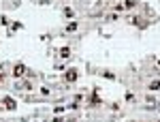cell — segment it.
<instances>
[{
    "mask_svg": "<svg viewBox=\"0 0 160 122\" xmlns=\"http://www.w3.org/2000/svg\"><path fill=\"white\" fill-rule=\"evenodd\" d=\"M66 30H68V32H75V30H77V24H68Z\"/></svg>",
    "mask_w": 160,
    "mask_h": 122,
    "instance_id": "obj_4",
    "label": "cell"
},
{
    "mask_svg": "<svg viewBox=\"0 0 160 122\" xmlns=\"http://www.w3.org/2000/svg\"><path fill=\"white\" fill-rule=\"evenodd\" d=\"M4 103H7V107L15 109V101H13V99H4Z\"/></svg>",
    "mask_w": 160,
    "mask_h": 122,
    "instance_id": "obj_3",
    "label": "cell"
},
{
    "mask_svg": "<svg viewBox=\"0 0 160 122\" xmlns=\"http://www.w3.org/2000/svg\"><path fill=\"white\" fill-rule=\"evenodd\" d=\"M150 88H152V90H158V88H160V82H152Z\"/></svg>",
    "mask_w": 160,
    "mask_h": 122,
    "instance_id": "obj_5",
    "label": "cell"
},
{
    "mask_svg": "<svg viewBox=\"0 0 160 122\" xmlns=\"http://www.w3.org/2000/svg\"><path fill=\"white\" fill-rule=\"evenodd\" d=\"M26 73V67L24 64H17V67H15V77H19V75H24Z\"/></svg>",
    "mask_w": 160,
    "mask_h": 122,
    "instance_id": "obj_2",
    "label": "cell"
},
{
    "mask_svg": "<svg viewBox=\"0 0 160 122\" xmlns=\"http://www.w3.org/2000/svg\"><path fill=\"white\" fill-rule=\"evenodd\" d=\"M64 77H66V82H75V79H77V71H75V69L66 71V75H64Z\"/></svg>",
    "mask_w": 160,
    "mask_h": 122,
    "instance_id": "obj_1",
    "label": "cell"
},
{
    "mask_svg": "<svg viewBox=\"0 0 160 122\" xmlns=\"http://www.w3.org/2000/svg\"><path fill=\"white\" fill-rule=\"evenodd\" d=\"M90 103H100V99L96 96V94H92V99H90Z\"/></svg>",
    "mask_w": 160,
    "mask_h": 122,
    "instance_id": "obj_6",
    "label": "cell"
}]
</instances>
